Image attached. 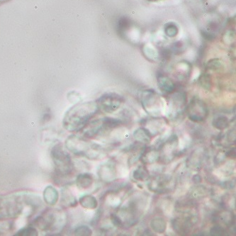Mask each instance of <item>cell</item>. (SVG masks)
<instances>
[{
	"label": "cell",
	"instance_id": "obj_32",
	"mask_svg": "<svg viewBox=\"0 0 236 236\" xmlns=\"http://www.w3.org/2000/svg\"><path fill=\"white\" fill-rule=\"evenodd\" d=\"M183 43L182 41H178L176 42L173 46V51L175 52H177L180 51V52H182V48H183Z\"/></svg>",
	"mask_w": 236,
	"mask_h": 236
},
{
	"label": "cell",
	"instance_id": "obj_16",
	"mask_svg": "<svg viewBox=\"0 0 236 236\" xmlns=\"http://www.w3.org/2000/svg\"><path fill=\"white\" fill-rule=\"evenodd\" d=\"M60 204L66 208H71L77 206V200L72 191L68 187H63L61 189Z\"/></svg>",
	"mask_w": 236,
	"mask_h": 236
},
{
	"label": "cell",
	"instance_id": "obj_27",
	"mask_svg": "<svg viewBox=\"0 0 236 236\" xmlns=\"http://www.w3.org/2000/svg\"><path fill=\"white\" fill-rule=\"evenodd\" d=\"M210 234L211 235H226L228 234V231L226 230L225 228L220 224L216 223V225L213 226L211 229H210Z\"/></svg>",
	"mask_w": 236,
	"mask_h": 236
},
{
	"label": "cell",
	"instance_id": "obj_28",
	"mask_svg": "<svg viewBox=\"0 0 236 236\" xmlns=\"http://www.w3.org/2000/svg\"><path fill=\"white\" fill-rule=\"evenodd\" d=\"M73 233L75 235L89 236L92 235V230H91V228L87 226H78L74 230Z\"/></svg>",
	"mask_w": 236,
	"mask_h": 236
},
{
	"label": "cell",
	"instance_id": "obj_35",
	"mask_svg": "<svg viewBox=\"0 0 236 236\" xmlns=\"http://www.w3.org/2000/svg\"><path fill=\"white\" fill-rule=\"evenodd\" d=\"M202 35H203L204 39H206L208 40H213L214 39H215V35H214L213 34H211V33L210 34V33H208L206 32H204L202 33Z\"/></svg>",
	"mask_w": 236,
	"mask_h": 236
},
{
	"label": "cell",
	"instance_id": "obj_10",
	"mask_svg": "<svg viewBox=\"0 0 236 236\" xmlns=\"http://www.w3.org/2000/svg\"><path fill=\"white\" fill-rule=\"evenodd\" d=\"M179 138L176 134L170 135L163 145L159 147V159H162L164 163H169L176 155L177 147L179 146Z\"/></svg>",
	"mask_w": 236,
	"mask_h": 236
},
{
	"label": "cell",
	"instance_id": "obj_8",
	"mask_svg": "<svg viewBox=\"0 0 236 236\" xmlns=\"http://www.w3.org/2000/svg\"><path fill=\"white\" fill-rule=\"evenodd\" d=\"M140 101L145 111L151 114H157L161 112L162 101L159 96L153 90H144L140 95Z\"/></svg>",
	"mask_w": 236,
	"mask_h": 236
},
{
	"label": "cell",
	"instance_id": "obj_4",
	"mask_svg": "<svg viewBox=\"0 0 236 236\" xmlns=\"http://www.w3.org/2000/svg\"><path fill=\"white\" fill-rule=\"evenodd\" d=\"M66 223L67 215L65 212L60 209H49L37 216L33 220L32 226L52 235L61 232Z\"/></svg>",
	"mask_w": 236,
	"mask_h": 236
},
{
	"label": "cell",
	"instance_id": "obj_29",
	"mask_svg": "<svg viewBox=\"0 0 236 236\" xmlns=\"http://www.w3.org/2000/svg\"><path fill=\"white\" fill-rule=\"evenodd\" d=\"M223 67V63L219 59H212L209 60L206 64V68L209 70H216L221 69Z\"/></svg>",
	"mask_w": 236,
	"mask_h": 236
},
{
	"label": "cell",
	"instance_id": "obj_6",
	"mask_svg": "<svg viewBox=\"0 0 236 236\" xmlns=\"http://www.w3.org/2000/svg\"><path fill=\"white\" fill-rule=\"evenodd\" d=\"M145 205L143 197H138L130 199L121 207L118 213H116L120 218L123 227H131L138 222Z\"/></svg>",
	"mask_w": 236,
	"mask_h": 236
},
{
	"label": "cell",
	"instance_id": "obj_33",
	"mask_svg": "<svg viewBox=\"0 0 236 236\" xmlns=\"http://www.w3.org/2000/svg\"><path fill=\"white\" fill-rule=\"evenodd\" d=\"M161 56L163 59L168 60L171 57V52L170 51H169L168 49H164L161 52Z\"/></svg>",
	"mask_w": 236,
	"mask_h": 236
},
{
	"label": "cell",
	"instance_id": "obj_15",
	"mask_svg": "<svg viewBox=\"0 0 236 236\" xmlns=\"http://www.w3.org/2000/svg\"><path fill=\"white\" fill-rule=\"evenodd\" d=\"M157 84L159 89L165 94H172L177 89L175 82L168 76L164 75L163 74H160L157 77Z\"/></svg>",
	"mask_w": 236,
	"mask_h": 236
},
{
	"label": "cell",
	"instance_id": "obj_23",
	"mask_svg": "<svg viewBox=\"0 0 236 236\" xmlns=\"http://www.w3.org/2000/svg\"><path fill=\"white\" fill-rule=\"evenodd\" d=\"M151 227L154 232L157 233H163L165 232L167 228V222L164 218L162 217H155L151 220Z\"/></svg>",
	"mask_w": 236,
	"mask_h": 236
},
{
	"label": "cell",
	"instance_id": "obj_11",
	"mask_svg": "<svg viewBox=\"0 0 236 236\" xmlns=\"http://www.w3.org/2000/svg\"><path fill=\"white\" fill-rule=\"evenodd\" d=\"M147 181H149L147 187L151 192L157 193V194H163L171 190L172 178L169 176H155L152 179L150 178Z\"/></svg>",
	"mask_w": 236,
	"mask_h": 236
},
{
	"label": "cell",
	"instance_id": "obj_13",
	"mask_svg": "<svg viewBox=\"0 0 236 236\" xmlns=\"http://www.w3.org/2000/svg\"><path fill=\"white\" fill-rule=\"evenodd\" d=\"M97 174L100 180L104 182H114L117 177V169L113 161H108L99 167Z\"/></svg>",
	"mask_w": 236,
	"mask_h": 236
},
{
	"label": "cell",
	"instance_id": "obj_19",
	"mask_svg": "<svg viewBox=\"0 0 236 236\" xmlns=\"http://www.w3.org/2000/svg\"><path fill=\"white\" fill-rule=\"evenodd\" d=\"M94 182V178L89 173L80 174L75 180L76 186L81 189H88L92 187Z\"/></svg>",
	"mask_w": 236,
	"mask_h": 236
},
{
	"label": "cell",
	"instance_id": "obj_26",
	"mask_svg": "<svg viewBox=\"0 0 236 236\" xmlns=\"http://www.w3.org/2000/svg\"><path fill=\"white\" fill-rule=\"evenodd\" d=\"M14 235L16 236H37L39 235V232L36 228L33 226H29L27 227L23 228L18 231Z\"/></svg>",
	"mask_w": 236,
	"mask_h": 236
},
{
	"label": "cell",
	"instance_id": "obj_1",
	"mask_svg": "<svg viewBox=\"0 0 236 236\" xmlns=\"http://www.w3.org/2000/svg\"><path fill=\"white\" fill-rule=\"evenodd\" d=\"M97 102L76 104L69 109L63 119V126L68 131L82 130L99 111Z\"/></svg>",
	"mask_w": 236,
	"mask_h": 236
},
{
	"label": "cell",
	"instance_id": "obj_30",
	"mask_svg": "<svg viewBox=\"0 0 236 236\" xmlns=\"http://www.w3.org/2000/svg\"><path fill=\"white\" fill-rule=\"evenodd\" d=\"M165 33L168 36L173 38L177 35L178 29L175 25H169L165 28Z\"/></svg>",
	"mask_w": 236,
	"mask_h": 236
},
{
	"label": "cell",
	"instance_id": "obj_14",
	"mask_svg": "<svg viewBox=\"0 0 236 236\" xmlns=\"http://www.w3.org/2000/svg\"><path fill=\"white\" fill-rule=\"evenodd\" d=\"M171 108L175 111L176 114L180 113L187 104V94L184 92H176L172 93Z\"/></svg>",
	"mask_w": 236,
	"mask_h": 236
},
{
	"label": "cell",
	"instance_id": "obj_34",
	"mask_svg": "<svg viewBox=\"0 0 236 236\" xmlns=\"http://www.w3.org/2000/svg\"><path fill=\"white\" fill-rule=\"evenodd\" d=\"M226 156L228 158L235 159V148H232L226 153Z\"/></svg>",
	"mask_w": 236,
	"mask_h": 236
},
{
	"label": "cell",
	"instance_id": "obj_9",
	"mask_svg": "<svg viewBox=\"0 0 236 236\" xmlns=\"http://www.w3.org/2000/svg\"><path fill=\"white\" fill-rule=\"evenodd\" d=\"M125 101V99L122 96L116 93H106L97 100V104L99 109L104 112L112 114L120 108Z\"/></svg>",
	"mask_w": 236,
	"mask_h": 236
},
{
	"label": "cell",
	"instance_id": "obj_21",
	"mask_svg": "<svg viewBox=\"0 0 236 236\" xmlns=\"http://www.w3.org/2000/svg\"><path fill=\"white\" fill-rule=\"evenodd\" d=\"M79 203L83 208L89 210L96 209L98 206V201L96 197L91 194H86L81 197L79 200Z\"/></svg>",
	"mask_w": 236,
	"mask_h": 236
},
{
	"label": "cell",
	"instance_id": "obj_24",
	"mask_svg": "<svg viewBox=\"0 0 236 236\" xmlns=\"http://www.w3.org/2000/svg\"><path fill=\"white\" fill-rule=\"evenodd\" d=\"M212 125L217 130H223L229 126V121L228 117L223 115H218L216 116L212 121Z\"/></svg>",
	"mask_w": 236,
	"mask_h": 236
},
{
	"label": "cell",
	"instance_id": "obj_5",
	"mask_svg": "<svg viewBox=\"0 0 236 236\" xmlns=\"http://www.w3.org/2000/svg\"><path fill=\"white\" fill-rule=\"evenodd\" d=\"M51 155L55 164L56 177L58 181L62 178L70 177L73 173L75 164L72 160L70 155L63 148V145L59 143L52 147Z\"/></svg>",
	"mask_w": 236,
	"mask_h": 236
},
{
	"label": "cell",
	"instance_id": "obj_25",
	"mask_svg": "<svg viewBox=\"0 0 236 236\" xmlns=\"http://www.w3.org/2000/svg\"><path fill=\"white\" fill-rule=\"evenodd\" d=\"M199 85L204 89L210 91L212 88V79L211 76L208 73H204L200 76L199 80Z\"/></svg>",
	"mask_w": 236,
	"mask_h": 236
},
{
	"label": "cell",
	"instance_id": "obj_2",
	"mask_svg": "<svg viewBox=\"0 0 236 236\" xmlns=\"http://www.w3.org/2000/svg\"><path fill=\"white\" fill-rule=\"evenodd\" d=\"M28 206L27 192L0 195V220L14 219L22 215Z\"/></svg>",
	"mask_w": 236,
	"mask_h": 236
},
{
	"label": "cell",
	"instance_id": "obj_7",
	"mask_svg": "<svg viewBox=\"0 0 236 236\" xmlns=\"http://www.w3.org/2000/svg\"><path fill=\"white\" fill-rule=\"evenodd\" d=\"M187 114L191 121L196 123L202 122L209 115L208 106L201 99L194 97L188 104Z\"/></svg>",
	"mask_w": 236,
	"mask_h": 236
},
{
	"label": "cell",
	"instance_id": "obj_20",
	"mask_svg": "<svg viewBox=\"0 0 236 236\" xmlns=\"http://www.w3.org/2000/svg\"><path fill=\"white\" fill-rule=\"evenodd\" d=\"M153 135L145 127H140L133 133V138L139 143H148L151 141Z\"/></svg>",
	"mask_w": 236,
	"mask_h": 236
},
{
	"label": "cell",
	"instance_id": "obj_31",
	"mask_svg": "<svg viewBox=\"0 0 236 236\" xmlns=\"http://www.w3.org/2000/svg\"><path fill=\"white\" fill-rule=\"evenodd\" d=\"M12 227H13L12 222H4V223H0V232H1V231L7 232V231L12 229Z\"/></svg>",
	"mask_w": 236,
	"mask_h": 236
},
{
	"label": "cell",
	"instance_id": "obj_17",
	"mask_svg": "<svg viewBox=\"0 0 236 236\" xmlns=\"http://www.w3.org/2000/svg\"><path fill=\"white\" fill-rule=\"evenodd\" d=\"M140 159L144 164H152L156 163L159 159L158 149L145 147Z\"/></svg>",
	"mask_w": 236,
	"mask_h": 236
},
{
	"label": "cell",
	"instance_id": "obj_22",
	"mask_svg": "<svg viewBox=\"0 0 236 236\" xmlns=\"http://www.w3.org/2000/svg\"><path fill=\"white\" fill-rule=\"evenodd\" d=\"M132 177L135 181L138 182H146L149 180L150 177L149 171L145 167V164L139 165L135 170L133 172Z\"/></svg>",
	"mask_w": 236,
	"mask_h": 236
},
{
	"label": "cell",
	"instance_id": "obj_3",
	"mask_svg": "<svg viewBox=\"0 0 236 236\" xmlns=\"http://www.w3.org/2000/svg\"><path fill=\"white\" fill-rule=\"evenodd\" d=\"M65 145L76 155L85 157L89 159H101L106 155L105 149L100 145L88 141L77 135L68 137Z\"/></svg>",
	"mask_w": 236,
	"mask_h": 236
},
{
	"label": "cell",
	"instance_id": "obj_12",
	"mask_svg": "<svg viewBox=\"0 0 236 236\" xmlns=\"http://www.w3.org/2000/svg\"><path fill=\"white\" fill-rule=\"evenodd\" d=\"M194 220L190 216L176 217L172 221V228L176 233L188 235L194 227Z\"/></svg>",
	"mask_w": 236,
	"mask_h": 236
},
{
	"label": "cell",
	"instance_id": "obj_18",
	"mask_svg": "<svg viewBox=\"0 0 236 236\" xmlns=\"http://www.w3.org/2000/svg\"><path fill=\"white\" fill-rule=\"evenodd\" d=\"M43 199L45 203L49 206H55L58 201L59 192L56 188L49 185L45 188L43 193Z\"/></svg>",
	"mask_w": 236,
	"mask_h": 236
}]
</instances>
